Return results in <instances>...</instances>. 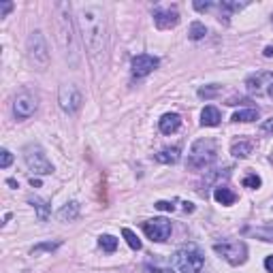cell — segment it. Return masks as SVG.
I'll return each mask as SVG.
<instances>
[{"label":"cell","mask_w":273,"mask_h":273,"mask_svg":"<svg viewBox=\"0 0 273 273\" xmlns=\"http://www.w3.org/2000/svg\"><path fill=\"white\" fill-rule=\"evenodd\" d=\"M77 28L81 34L88 56L94 62H101L107 49V15L103 5H81L77 7Z\"/></svg>","instance_id":"cell-1"},{"label":"cell","mask_w":273,"mask_h":273,"mask_svg":"<svg viewBox=\"0 0 273 273\" xmlns=\"http://www.w3.org/2000/svg\"><path fill=\"white\" fill-rule=\"evenodd\" d=\"M68 3H56V28H58V43H60L66 62L77 68L79 66V45H77V34H75V21L70 15Z\"/></svg>","instance_id":"cell-2"},{"label":"cell","mask_w":273,"mask_h":273,"mask_svg":"<svg viewBox=\"0 0 273 273\" xmlns=\"http://www.w3.org/2000/svg\"><path fill=\"white\" fill-rule=\"evenodd\" d=\"M203 265H205V256L196 245H184L171 258V267L177 273H201Z\"/></svg>","instance_id":"cell-3"},{"label":"cell","mask_w":273,"mask_h":273,"mask_svg":"<svg viewBox=\"0 0 273 273\" xmlns=\"http://www.w3.org/2000/svg\"><path fill=\"white\" fill-rule=\"evenodd\" d=\"M218 156V143L213 139H198L194 141L192 150L188 154V169L192 171H201L207 169L209 164L216 160Z\"/></svg>","instance_id":"cell-4"},{"label":"cell","mask_w":273,"mask_h":273,"mask_svg":"<svg viewBox=\"0 0 273 273\" xmlns=\"http://www.w3.org/2000/svg\"><path fill=\"white\" fill-rule=\"evenodd\" d=\"M26 54H28V60L34 68L45 70L49 66L52 60V54H49V45L45 41V34L41 30H32L30 37L26 41Z\"/></svg>","instance_id":"cell-5"},{"label":"cell","mask_w":273,"mask_h":273,"mask_svg":"<svg viewBox=\"0 0 273 273\" xmlns=\"http://www.w3.org/2000/svg\"><path fill=\"white\" fill-rule=\"evenodd\" d=\"M23 160H26V167L34 175H52L54 173V164L47 158L45 150L39 143H30L23 147Z\"/></svg>","instance_id":"cell-6"},{"label":"cell","mask_w":273,"mask_h":273,"mask_svg":"<svg viewBox=\"0 0 273 273\" xmlns=\"http://www.w3.org/2000/svg\"><path fill=\"white\" fill-rule=\"evenodd\" d=\"M245 90H247L250 96L273 101V73L260 70V73H256V75H250L245 79Z\"/></svg>","instance_id":"cell-7"},{"label":"cell","mask_w":273,"mask_h":273,"mask_svg":"<svg viewBox=\"0 0 273 273\" xmlns=\"http://www.w3.org/2000/svg\"><path fill=\"white\" fill-rule=\"evenodd\" d=\"M39 109V94L32 92V90H21L17 92V96L13 98V113L17 120H28L37 113Z\"/></svg>","instance_id":"cell-8"},{"label":"cell","mask_w":273,"mask_h":273,"mask_svg":"<svg viewBox=\"0 0 273 273\" xmlns=\"http://www.w3.org/2000/svg\"><path fill=\"white\" fill-rule=\"evenodd\" d=\"M213 252L220 254L231 265H243L247 260V245L243 241H222L213 245Z\"/></svg>","instance_id":"cell-9"},{"label":"cell","mask_w":273,"mask_h":273,"mask_svg":"<svg viewBox=\"0 0 273 273\" xmlns=\"http://www.w3.org/2000/svg\"><path fill=\"white\" fill-rule=\"evenodd\" d=\"M58 103H60V109L64 113H77L84 105V96L75 84H62L58 90Z\"/></svg>","instance_id":"cell-10"},{"label":"cell","mask_w":273,"mask_h":273,"mask_svg":"<svg viewBox=\"0 0 273 273\" xmlns=\"http://www.w3.org/2000/svg\"><path fill=\"white\" fill-rule=\"evenodd\" d=\"M152 15H154V23H156V28H160V30H171V28H175L177 23H180V11H177L175 5L154 7Z\"/></svg>","instance_id":"cell-11"},{"label":"cell","mask_w":273,"mask_h":273,"mask_svg":"<svg viewBox=\"0 0 273 273\" xmlns=\"http://www.w3.org/2000/svg\"><path fill=\"white\" fill-rule=\"evenodd\" d=\"M143 233L150 237L152 241H167L171 237V222L167 218H154V220H147L143 222Z\"/></svg>","instance_id":"cell-12"},{"label":"cell","mask_w":273,"mask_h":273,"mask_svg":"<svg viewBox=\"0 0 273 273\" xmlns=\"http://www.w3.org/2000/svg\"><path fill=\"white\" fill-rule=\"evenodd\" d=\"M160 60L156 56H150V54H139L133 58V62H130V73H133V77L141 79V77H145L150 75L154 68H158Z\"/></svg>","instance_id":"cell-13"},{"label":"cell","mask_w":273,"mask_h":273,"mask_svg":"<svg viewBox=\"0 0 273 273\" xmlns=\"http://www.w3.org/2000/svg\"><path fill=\"white\" fill-rule=\"evenodd\" d=\"M158 126H160V133L162 135H173L180 130L182 126V117L177 113H164L160 120H158Z\"/></svg>","instance_id":"cell-14"},{"label":"cell","mask_w":273,"mask_h":273,"mask_svg":"<svg viewBox=\"0 0 273 273\" xmlns=\"http://www.w3.org/2000/svg\"><path fill=\"white\" fill-rule=\"evenodd\" d=\"M182 158V150L180 147H164L158 154H154V160L162 162V164H175Z\"/></svg>","instance_id":"cell-15"},{"label":"cell","mask_w":273,"mask_h":273,"mask_svg":"<svg viewBox=\"0 0 273 273\" xmlns=\"http://www.w3.org/2000/svg\"><path fill=\"white\" fill-rule=\"evenodd\" d=\"M79 213H81V205L77 203V201H70V203L62 205L60 211H58V220H62V222H75L79 218Z\"/></svg>","instance_id":"cell-16"},{"label":"cell","mask_w":273,"mask_h":273,"mask_svg":"<svg viewBox=\"0 0 273 273\" xmlns=\"http://www.w3.org/2000/svg\"><path fill=\"white\" fill-rule=\"evenodd\" d=\"M28 203L34 207V211H37V216H39L41 222H47V220H49V216H52V205L47 203V201H43V198H39V196H30Z\"/></svg>","instance_id":"cell-17"},{"label":"cell","mask_w":273,"mask_h":273,"mask_svg":"<svg viewBox=\"0 0 273 273\" xmlns=\"http://www.w3.org/2000/svg\"><path fill=\"white\" fill-rule=\"evenodd\" d=\"M213 198H216V203L229 207V205H233L237 201V194L233 192L231 188H227V186H216V190H213Z\"/></svg>","instance_id":"cell-18"},{"label":"cell","mask_w":273,"mask_h":273,"mask_svg":"<svg viewBox=\"0 0 273 273\" xmlns=\"http://www.w3.org/2000/svg\"><path fill=\"white\" fill-rule=\"evenodd\" d=\"M254 150V143L252 141H247V139H239V141H235V143L231 145V154L235 158H247L252 154Z\"/></svg>","instance_id":"cell-19"},{"label":"cell","mask_w":273,"mask_h":273,"mask_svg":"<svg viewBox=\"0 0 273 273\" xmlns=\"http://www.w3.org/2000/svg\"><path fill=\"white\" fill-rule=\"evenodd\" d=\"M220 120H222V115H220V111L213 105H207L205 109L201 111V124H203V126H218Z\"/></svg>","instance_id":"cell-20"},{"label":"cell","mask_w":273,"mask_h":273,"mask_svg":"<svg viewBox=\"0 0 273 273\" xmlns=\"http://www.w3.org/2000/svg\"><path fill=\"white\" fill-rule=\"evenodd\" d=\"M258 109H254V107H250V109H241V111H237L233 113L231 120L233 122H256L258 120Z\"/></svg>","instance_id":"cell-21"},{"label":"cell","mask_w":273,"mask_h":273,"mask_svg":"<svg viewBox=\"0 0 273 273\" xmlns=\"http://www.w3.org/2000/svg\"><path fill=\"white\" fill-rule=\"evenodd\" d=\"M205 34H207L205 23H201V21L190 23V30H188V39L190 41H201V39H205Z\"/></svg>","instance_id":"cell-22"},{"label":"cell","mask_w":273,"mask_h":273,"mask_svg":"<svg viewBox=\"0 0 273 273\" xmlns=\"http://www.w3.org/2000/svg\"><path fill=\"white\" fill-rule=\"evenodd\" d=\"M218 7L222 11H227V13H235V11H241L243 7H247V3H245V0H241V3H239V0H222Z\"/></svg>","instance_id":"cell-23"},{"label":"cell","mask_w":273,"mask_h":273,"mask_svg":"<svg viewBox=\"0 0 273 273\" xmlns=\"http://www.w3.org/2000/svg\"><path fill=\"white\" fill-rule=\"evenodd\" d=\"M98 245L103 247L105 252H115L117 250V239L113 235H101L98 237Z\"/></svg>","instance_id":"cell-24"},{"label":"cell","mask_w":273,"mask_h":273,"mask_svg":"<svg viewBox=\"0 0 273 273\" xmlns=\"http://www.w3.org/2000/svg\"><path fill=\"white\" fill-rule=\"evenodd\" d=\"M56 247H60V241H45V243H39V245H34L30 254L32 256H39L41 252H54Z\"/></svg>","instance_id":"cell-25"},{"label":"cell","mask_w":273,"mask_h":273,"mask_svg":"<svg viewBox=\"0 0 273 273\" xmlns=\"http://www.w3.org/2000/svg\"><path fill=\"white\" fill-rule=\"evenodd\" d=\"M122 235H124V239H126V243L130 245V247H133V250H141V239H139V237L133 233V231H130V229H122Z\"/></svg>","instance_id":"cell-26"},{"label":"cell","mask_w":273,"mask_h":273,"mask_svg":"<svg viewBox=\"0 0 273 273\" xmlns=\"http://www.w3.org/2000/svg\"><path fill=\"white\" fill-rule=\"evenodd\" d=\"M256 239H263V241H273V227H260V229H252L250 231Z\"/></svg>","instance_id":"cell-27"},{"label":"cell","mask_w":273,"mask_h":273,"mask_svg":"<svg viewBox=\"0 0 273 273\" xmlns=\"http://www.w3.org/2000/svg\"><path fill=\"white\" fill-rule=\"evenodd\" d=\"M218 92H222V86H218V84H211V86L201 88V90H198V96H201V98H211V96H216Z\"/></svg>","instance_id":"cell-28"},{"label":"cell","mask_w":273,"mask_h":273,"mask_svg":"<svg viewBox=\"0 0 273 273\" xmlns=\"http://www.w3.org/2000/svg\"><path fill=\"white\" fill-rule=\"evenodd\" d=\"M260 184H263V182H260V177H258L256 173H247V175L243 177V186H245V188L256 190V188H260Z\"/></svg>","instance_id":"cell-29"},{"label":"cell","mask_w":273,"mask_h":273,"mask_svg":"<svg viewBox=\"0 0 273 273\" xmlns=\"http://www.w3.org/2000/svg\"><path fill=\"white\" fill-rule=\"evenodd\" d=\"M11 162H13V154H11L9 150L0 152V169H9Z\"/></svg>","instance_id":"cell-30"},{"label":"cell","mask_w":273,"mask_h":273,"mask_svg":"<svg viewBox=\"0 0 273 273\" xmlns=\"http://www.w3.org/2000/svg\"><path fill=\"white\" fill-rule=\"evenodd\" d=\"M13 3H9V0H3V3H0V17H7L11 11H13Z\"/></svg>","instance_id":"cell-31"},{"label":"cell","mask_w":273,"mask_h":273,"mask_svg":"<svg viewBox=\"0 0 273 273\" xmlns=\"http://www.w3.org/2000/svg\"><path fill=\"white\" fill-rule=\"evenodd\" d=\"M156 209H160V211H173L175 209V205L171 203V201H158L156 205H154Z\"/></svg>","instance_id":"cell-32"},{"label":"cell","mask_w":273,"mask_h":273,"mask_svg":"<svg viewBox=\"0 0 273 273\" xmlns=\"http://www.w3.org/2000/svg\"><path fill=\"white\" fill-rule=\"evenodd\" d=\"M213 7H216L213 3H201V0H196V3H194V9H196V11H201V13H203V11L213 9Z\"/></svg>","instance_id":"cell-33"},{"label":"cell","mask_w":273,"mask_h":273,"mask_svg":"<svg viewBox=\"0 0 273 273\" xmlns=\"http://www.w3.org/2000/svg\"><path fill=\"white\" fill-rule=\"evenodd\" d=\"M260 130L267 133V135H273V117H271V120H265L263 124H260Z\"/></svg>","instance_id":"cell-34"},{"label":"cell","mask_w":273,"mask_h":273,"mask_svg":"<svg viewBox=\"0 0 273 273\" xmlns=\"http://www.w3.org/2000/svg\"><path fill=\"white\" fill-rule=\"evenodd\" d=\"M265 269H267L269 273H273V254L265 258Z\"/></svg>","instance_id":"cell-35"},{"label":"cell","mask_w":273,"mask_h":273,"mask_svg":"<svg viewBox=\"0 0 273 273\" xmlns=\"http://www.w3.org/2000/svg\"><path fill=\"white\" fill-rule=\"evenodd\" d=\"M263 56H265V58H271V56H273V43H269V45L265 47V49H263Z\"/></svg>","instance_id":"cell-36"},{"label":"cell","mask_w":273,"mask_h":273,"mask_svg":"<svg viewBox=\"0 0 273 273\" xmlns=\"http://www.w3.org/2000/svg\"><path fill=\"white\" fill-rule=\"evenodd\" d=\"M184 209L186 211H194V205L192 203H184Z\"/></svg>","instance_id":"cell-37"},{"label":"cell","mask_w":273,"mask_h":273,"mask_svg":"<svg viewBox=\"0 0 273 273\" xmlns=\"http://www.w3.org/2000/svg\"><path fill=\"white\" fill-rule=\"evenodd\" d=\"M7 184H9L11 188H17V182H15V180H7Z\"/></svg>","instance_id":"cell-38"},{"label":"cell","mask_w":273,"mask_h":273,"mask_svg":"<svg viewBox=\"0 0 273 273\" xmlns=\"http://www.w3.org/2000/svg\"><path fill=\"white\" fill-rule=\"evenodd\" d=\"M30 184H32V186H37V188L41 186V182H39V180H34V177H32V180H30Z\"/></svg>","instance_id":"cell-39"}]
</instances>
